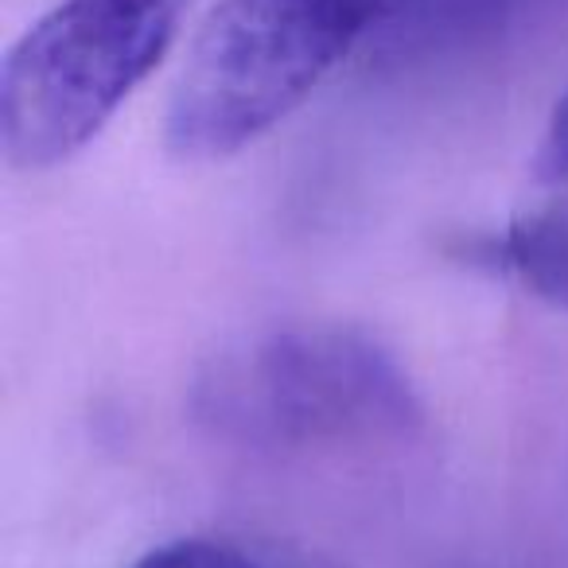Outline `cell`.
<instances>
[{"label": "cell", "instance_id": "1", "mask_svg": "<svg viewBox=\"0 0 568 568\" xmlns=\"http://www.w3.org/2000/svg\"><path fill=\"white\" fill-rule=\"evenodd\" d=\"M187 417L214 444L304 456L409 444L425 402L402 358L351 324H281L234 335L199 363Z\"/></svg>", "mask_w": 568, "mask_h": 568}, {"label": "cell", "instance_id": "2", "mask_svg": "<svg viewBox=\"0 0 568 568\" xmlns=\"http://www.w3.org/2000/svg\"><path fill=\"white\" fill-rule=\"evenodd\" d=\"M394 0H214L164 110L180 164H222L288 121Z\"/></svg>", "mask_w": 568, "mask_h": 568}, {"label": "cell", "instance_id": "3", "mask_svg": "<svg viewBox=\"0 0 568 568\" xmlns=\"http://www.w3.org/2000/svg\"><path fill=\"white\" fill-rule=\"evenodd\" d=\"M175 0H59L0 67V152L17 172H51L102 136L164 63Z\"/></svg>", "mask_w": 568, "mask_h": 568}, {"label": "cell", "instance_id": "4", "mask_svg": "<svg viewBox=\"0 0 568 568\" xmlns=\"http://www.w3.org/2000/svg\"><path fill=\"white\" fill-rule=\"evenodd\" d=\"M471 265L490 268L521 293L568 312V199L510 219L464 250Z\"/></svg>", "mask_w": 568, "mask_h": 568}, {"label": "cell", "instance_id": "5", "mask_svg": "<svg viewBox=\"0 0 568 568\" xmlns=\"http://www.w3.org/2000/svg\"><path fill=\"white\" fill-rule=\"evenodd\" d=\"M129 568H332V565L261 549V545L230 541V537H172V541L152 545L149 552H141Z\"/></svg>", "mask_w": 568, "mask_h": 568}, {"label": "cell", "instance_id": "6", "mask_svg": "<svg viewBox=\"0 0 568 568\" xmlns=\"http://www.w3.org/2000/svg\"><path fill=\"white\" fill-rule=\"evenodd\" d=\"M529 172L541 183H568V87L552 102L541 141H537L534 160H529Z\"/></svg>", "mask_w": 568, "mask_h": 568}]
</instances>
